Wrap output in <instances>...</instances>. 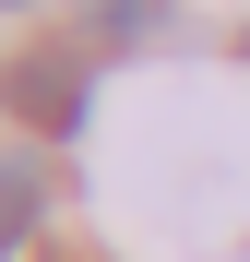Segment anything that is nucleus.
Returning <instances> with one entry per match:
<instances>
[{
  "label": "nucleus",
  "mask_w": 250,
  "mask_h": 262,
  "mask_svg": "<svg viewBox=\"0 0 250 262\" xmlns=\"http://www.w3.org/2000/svg\"><path fill=\"white\" fill-rule=\"evenodd\" d=\"M238 60H250V24H238Z\"/></svg>",
  "instance_id": "nucleus-5"
},
{
  "label": "nucleus",
  "mask_w": 250,
  "mask_h": 262,
  "mask_svg": "<svg viewBox=\"0 0 250 262\" xmlns=\"http://www.w3.org/2000/svg\"><path fill=\"white\" fill-rule=\"evenodd\" d=\"M0 12H48V0H0Z\"/></svg>",
  "instance_id": "nucleus-4"
},
{
  "label": "nucleus",
  "mask_w": 250,
  "mask_h": 262,
  "mask_svg": "<svg viewBox=\"0 0 250 262\" xmlns=\"http://www.w3.org/2000/svg\"><path fill=\"white\" fill-rule=\"evenodd\" d=\"M155 24H167V0H96V48H131Z\"/></svg>",
  "instance_id": "nucleus-3"
},
{
  "label": "nucleus",
  "mask_w": 250,
  "mask_h": 262,
  "mask_svg": "<svg viewBox=\"0 0 250 262\" xmlns=\"http://www.w3.org/2000/svg\"><path fill=\"white\" fill-rule=\"evenodd\" d=\"M48 227V143H0V262H24Z\"/></svg>",
  "instance_id": "nucleus-2"
},
{
  "label": "nucleus",
  "mask_w": 250,
  "mask_h": 262,
  "mask_svg": "<svg viewBox=\"0 0 250 262\" xmlns=\"http://www.w3.org/2000/svg\"><path fill=\"white\" fill-rule=\"evenodd\" d=\"M83 96H96V60L83 48H24L12 72H0V107H12L24 131H48V143L83 131Z\"/></svg>",
  "instance_id": "nucleus-1"
}]
</instances>
